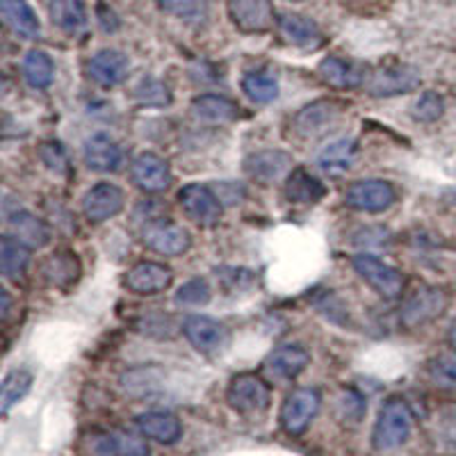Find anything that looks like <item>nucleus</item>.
<instances>
[{
    "label": "nucleus",
    "instance_id": "obj_13",
    "mask_svg": "<svg viewBox=\"0 0 456 456\" xmlns=\"http://www.w3.org/2000/svg\"><path fill=\"white\" fill-rule=\"evenodd\" d=\"M418 85H420V73L406 64L381 67L365 78V87L372 96H399V94L413 92Z\"/></svg>",
    "mask_w": 456,
    "mask_h": 456
},
{
    "label": "nucleus",
    "instance_id": "obj_35",
    "mask_svg": "<svg viewBox=\"0 0 456 456\" xmlns=\"http://www.w3.org/2000/svg\"><path fill=\"white\" fill-rule=\"evenodd\" d=\"M242 92L254 103H272L279 96V83L272 73L251 71L242 78Z\"/></svg>",
    "mask_w": 456,
    "mask_h": 456
},
{
    "label": "nucleus",
    "instance_id": "obj_23",
    "mask_svg": "<svg viewBox=\"0 0 456 456\" xmlns=\"http://www.w3.org/2000/svg\"><path fill=\"white\" fill-rule=\"evenodd\" d=\"M0 14L7 28L23 39H37L42 35V23L28 5V0H0Z\"/></svg>",
    "mask_w": 456,
    "mask_h": 456
},
{
    "label": "nucleus",
    "instance_id": "obj_14",
    "mask_svg": "<svg viewBox=\"0 0 456 456\" xmlns=\"http://www.w3.org/2000/svg\"><path fill=\"white\" fill-rule=\"evenodd\" d=\"M124 190L114 183H96L83 197V213L92 224H103L124 210Z\"/></svg>",
    "mask_w": 456,
    "mask_h": 456
},
{
    "label": "nucleus",
    "instance_id": "obj_41",
    "mask_svg": "<svg viewBox=\"0 0 456 456\" xmlns=\"http://www.w3.org/2000/svg\"><path fill=\"white\" fill-rule=\"evenodd\" d=\"M197 3L199 0H158V7L171 16H190L197 10Z\"/></svg>",
    "mask_w": 456,
    "mask_h": 456
},
{
    "label": "nucleus",
    "instance_id": "obj_32",
    "mask_svg": "<svg viewBox=\"0 0 456 456\" xmlns=\"http://www.w3.org/2000/svg\"><path fill=\"white\" fill-rule=\"evenodd\" d=\"M32 388V374L28 370H12L3 379V388H0V413L7 415L14 409Z\"/></svg>",
    "mask_w": 456,
    "mask_h": 456
},
{
    "label": "nucleus",
    "instance_id": "obj_44",
    "mask_svg": "<svg viewBox=\"0 0 456 456\" xmlns=\"http://www.w3.org/2000/svg\"><path fill=\"white\" fill-rule=\"evenodd\" d=\"M288 3H304V0H288Z\"/></svg>",
    "mask_w": 456,
    "mask_h": 456
},
{
    "label": "nucleus",
    "instance_id": "obj_16",
    "mask_svg": "<svg viewBox=\"0 0 456 456\" xmlns=\"http://www.w3.org/2000/svg\"><path fill=\"white\" fill-rule=\"evenodd\" d=\"M92 456H149V445L142 436L130 431H99L89 438Z\"/></svg>",
    "mask_w": 456,
    "mask_h": 456
},
{
    "label": "nucleus",
    "instance_id": "obj_18",
    "mask_svg": "<svg viewBox=\"0 0 456 456\" xmlns=\"http://www.w3.org/2000/svg\"><path fill=\"white\" fill-rule=\"evenodd\" d=\"M311 363V354L301 345H281L265 358V374L274 381H292Z\"/></svg>",
    "mask_w": 456,
    "mask_h": 456
},
{
    "label": "nucleus",
    "instance_id": "obj_17",
    "mask_svg": "<svg viewBox=\"0 0 456 456\" xmlns=\"http://www.w3.org/2000/svg\"><path fill=\"white\" fill-rule=\"evenodd\" d=\"M174 281L169 267L160 263H153V260H142V263L133 265L124 276V283L130 292L142 297L160 295Z\"/></svg>",
    "mask_w": 456,
    "mask_h": 456
},
{
    "label": "nucleus",
    "instance_id": "obj_27",
    "mask_svg": "<svg viewBox=\"0 0 456 456\" xmlns=\"http://www.w3.org/2000/svg\"><path fill=\"white\" fill-rule=\"evenodd\" d=\"M30 265V247L14 235L0 238V272L5 279H21Z\"/></svg>",
    "mask_w": 456,
    "mask_h": 456
},
{
    "label": "nucleus",
    "instance_id": "obj_20",
    "mask_svg": "<svg viewBox=\"0 0 456 456\" xmlns=\"http://www.w3.org/2000/svg\"><path fill=\"white\" fill-rule=\"evenodd\" d=\"M83 160L92 171L110 174L117 171L124 162V151L108 133H94L83 144Z\"/></svg>",
    "mask_w": 456,
    "mask_h": 456
},
{
    "label": "nucleus",
    "instance_id": "obj_6",
    "mask_svg": "<svg viewBox=\"0 0 456 456\" xmlns=\"http://www.w3.org/2000/svg\"><path fill=\"white\" fill-rule=\"evenodd\" d=\"M320 393L315 388H297L285 397L281 406L279 422L281 429L288 436H301L315 420L317 411H320Z\"/></svg>",
    "mask_w": 456,
    "mask_h": 456
},
{
    "label": "nucleus",
    "instance_id": "obj_36",
    "mask_svg": "<svg viewBox=\"0 0 456 456\" xmlns=\"http://www.w3.org/2000/svg\"><path fill=\"white\" fill-rule=\"evenodd\" d=\"M210 299H213V290H210L206 279H190L174 295V301H176L178 306L185 308L206 306V304H210Z\"/></svg>",
    "mask_w": 456,
    "mask_h": 456
},
{
    "label": "nucleus",
    "instance_id": "obj_1",
    "mask_svg": "<svg viewBox=\"0 0 456 456\" xmlns=\"http://www.w3.org/2000/svg\"><path fill=\"white\" fill-rule=\"evenodd\" d=\"M413 413L402 397L386 399L372 429V445L377 452H395L411 438Z\"/></svg>",
    "mask_w": 456,
    "mask_h": 456
},
{
    "label": "nucleus",
    "instance_id": "obj_15",
    "mask_svg": "<svg viewBox=\"0 0 456 456\" xmlns=\"http://www.w3.org/2000/svg\"><path fill=\"white\" fill-rule=\"evenodd\" d=\"M130 176H133V183L140 187L142 192L151 194L165 192V190H169L171 181H174L165 158H160L158 153H151V151H144V153H140L133 160V165H130Z\"/></svg>",
    "mask_w": 456,
    "mask_h": 456
},
{
    "label": "nucleus",
    "instance_id": "obj_33",
    "mask_svg": "<svg viewBox=\"0 0 456 456\" xmlns=\"http://www.w3.org/2000/svg\"><path fill=\"white\" fill-rule=\"evenodd\" d=\"M80 263L78 258L69 251H60L53 254L51 258L44 263V276H46L48 285H69L78 279Z\"/></svg>",
    "mask_w": 456,
    "mask_h": 456
},
{
    "label": "nucleus",
    "instance_id": "obj_31",
    "mask_svg": "<svg viewBox=\"0 0 456 456\" xmlns=\"http://www.w3.org/2000/svg\"><path fill=\"white\" fill-rule=\"evenodd\" d=\"M23 78L32 89H46L51 87L55 78V64L51 55L44 51H30L23 60Z\"/></svg>",
    "mask_w": 456,
    "mask_h": 456
},
{
    "label": "nucleus",
    "instance_id": "obj_21",
    "mask_svg": "<svg viewBox=\"0 0 456 456\" xmlns=\"http://www.w3.org/2000/svg\"><path fill=\"white\" fill-rule=\"evenodd\" d=\"M135 425L144 438H151L160 445H174L183 436L181 420L169 411H149V413L137 415Z\"/></svg>",
    "mask_w": 456,
    "mask_h": 456
},
{
    "label": "nucleus",
    "instance_id": "obj_26",
    "mask_svg": "<svg viewBox=\"0 0 456 456\" xmlns=\"http://www.w3.org/2000/svg\"><path fill=\"white\" fill-rule=\"evenodd\" d=\"M358 156V142L354 137H342V140L331 142L320 151L317 165L327 174H345L352 169Z\"/></svg>",
    "mask_w": 456,
    "mask_h": 456
},
{
    "label": "nucleus",
    "instance_id": "obj_28",
    "mask_svg": "<svg viewBox=\"0 0 456 456\" xmlns=\"http://www.w3.org/2000/svg\"><path fill=\"white\" fill-rule=\"evenodd\" d=\"M51 21L67 35H80L87 28V7L83 0H51Z\"/></svg>",
    "mask_w": 456,
    "mask_h": 456
},
{
    "label": "nucleus",
    "instance_id": "obj_39",
    "mask_svg": "<svg viewBox=\"0 0 456 456\" xmlns=\"http://www.w3.org/2000/svg\"><path fill=\"white\" fill-rule=\"evenodd\" d=\"M338 413L345 418V420L358 422L365 413V399L356 393V390H345L338 399Z\"/></svg>",
    "mask_w": 456,
    "mask_h": 456
},
{
    "label": "nucleus",
    "instance_id": "obj_2",
    "mask_svg": "<svg viewBox=\"0 0 456 456\" xmlns=\"http://www.w3.org/2000/svg\"><path fill=\"white\" fill-rule=\"evenodd\" d=\"M226 402L231 409L242 415H260L270 409L272 388L258 374H235L226 388Z\"/></svg>",
    "mask_w": 456,
    "mask_h": 456
},
{
    "label": "nucleus",
    "instance_id": "obj_8",
    "mask_svg": "<svg viewBox=\"0 0 456 456\" xmlns=\"http://www.w3.org/2000/svg\"><path fill=\"white\" fill-rule=\"evenodd\" d=\"M395 201H397V190L393 183L379 178L352 183L345 192V203L361 213H384Z\"/></svg>",
    "mask_w": 456,
    "mask_h": 456
},
{
    "label": "nucleus",
    "instance_id": "obj_29",
    "mask_svg": "<svg viewBox=\"0 0 456 456\" xmlns=\"http://www.w3.org/2000/svg\"><path fill=\"white\" fill-rule=\"evenodd\" d=\"M320 78L336 89H354L365 85L363 71L340 57H327L320 64Z\"/></svg>",
    "mask_w": 456,
    "mask_h": 456
},
{
    "label": "nucleus",
    "instance_id": "obj_30",
    "mask_svg": "<svg viewBox=\"0 0 456 456\" xmlns=\"http://www.w3.org/2000/svg\"><path fill=\"white\" fill-rule=\"evenodd\" d=\"M279 30L288 44L295 46H311L320 42V28L308 16L301 14H283L279 19Z\"/></svg>",
    "mask_w": 456,
    "mask_h": 456
},
{
    "label": "nucleus",
    "instance_id": "obj_10",
    "mask_svg": "<svg viewBox=\"0 0 456 456\" xmlns=\"http://www.w3.org/2000/svg\"><path fill=\"white\" fill-rule=\"evenodd\" d=\"M244 174L260 185H274L292 174V156L283 149H263L244 160Z\"/></svg>",
    "mask_w": 456,
    "mask_h": 456
},
{
    "label": "nucleus",
    "instance_id": "obj_38",
    "mask_svg": "<svg viewBox=\"0 0 456 456\" xmlns=\"http://www.w3.org/2000/svg\"><path fill=\"white\" fill-rule=\"evenodd\" d=\"M445 112V103H443V96H438L436 92H425L420 99L411 105V114H413L415 121H425V124H431V121H438Z\"/></svg>",
    "mask_w": 456,
    "mask_h": 456
},
{
    "label": "nucleus",
    "instance_id": "obj_7",
    "mask_svg": "<svg viewBox=\"0 0 456 456\" xmlns=\"http://www.w3.org/2000/svg\"><path fill=\"white\" fill-rule=\"evenodd\" d=\"M183 336L199 354L215 356L222 354L231 342V331L226 324L208 315H190L183 322Z\"/></svg>",
    "mask_w": 456,
    "mask_h": 456
},
{
    "label": "nucleus",
    "instance_id": "obj_3",
    "mask_svg": "<svg viewBox=\"0 0 456 456\" xmlns=\"http://www.w3.org/2000/svg\"><path fill=\"white\" fill-rule=\"evenodd\" d=\"M142 242L149 247L151 251L165 256V258H178V256L187 254L192 247V235L187 228L174 219L158 217L151 219L142 226Z\"/></svg>",
    "mask_w": 456,
    "mask_h": 456
},
{
    "label": "nucleus",
    "instance_id": "obj_9",
    "mask_svg": "<svg viewBox=\"0 0 456 456\" xmlns=\"http://www.w3.org/2000/svg\"><path fill=\"white\" fill-rule=\"evenodd\" d=\"M226 7L233 26L244 35H260L276 23L272 0H226Z\"/></svg>",
    "mask_w": 456,
    "mask_h": 456
},
{
    "label": "nucleus",
    "instance_id": "obj_11",
    "mask_svg": "<svg viewBox=\"0 0 456 456\" xmlns=\"http://www.w3.org/2000/svg\"><path fill=\"white\" fill-rule=\"evenodd\" d=\"M178 201H181L183 210L194 224L199 226H215L219 224L224 215L222 201H219L217 194L206 185H199V183H190L178 192Z\"/></svg>",
    "mask_w": 456,
    "mask_h": 456
},
{
    "label": "nucleus",
    "instance_id": "obj_40",
    "mask_svg": "<svg viewBox=\"0 0 456 456\" xmlns=\"http://www.w3.org/2000/svg\"><path fill=\"white\" fill-rule=\"evenodd\" d=\"M39 156H42L44 165L48 167L55 174H67L69 169V158L64 153V149L57 142H48V144H42L39 149Z\"/></svg>",
    "mask_w": 456,
    "mask_h": 456
},
{
    "label": "nucleus",
    "instance_id": "obj_37",
    "mask_svg": "<svg viewBox=\"0 0 456 456\" xmlns=\"http://www.w3.org/2000/svg\"><path fill=\"white\" fill-rule=\"evenodd\" d=\"M427 374L438 388L443 390H456V356H434L427 363Z\"/></svg>",
    "mask_w": 456,
    "mask_h": 456
},
{
    "label": "nucleus",
    "instance_id": "obj_24",
    "mask_svg": "<svg viewBox=\"0 0 456 456\" xmlns=\"http://www.w3.org/2000/svg\"><path fill=\"white\" fill-rule=\"evenodd\" d=\"M7 224H10L12 235L26 242L30 249H39V247H46L51 242V226L42 217H37L28 210H16L14 215L7 217Z\"/></svg>",
    "mask_w": 456,
    "mask_h": 456
},
{
    "label": "nucleus",
    "instance_id": "obj_34",
    "mask_svg": "<svg viewBox=\"0 0 456 456\" xmlns=\"http://www.w3.org/2000/svg\"><path fill=\"white\" fill-rule=\"evenodd\" d=\"M133 96L142 108H169L174 103V94H171L169 85L160 78H151V76L137 83Z\"/></svg>",
    "mask_w": 456,
    "mask_h": 456
},
{
    "label": "nucleus",
    "instance_id": "obj_25",
    "mask_svg": "<svg viewBox=\"0 0 456 456\" xmlns=\"http://www.w3.org/2000/svg\"><path fill=\"white\" fill-rule=\"evenodd\" d=\"M327 194V187L317 176L308 174L306 169H292V174L285 178V197L292 203H304V206H311L324 199Z\"/></svg>",
    "mask_w": 456,
    "mask_h": 456
},
{
    "label": "nucleus",
    "instance_id": "obj_22",
    "mask_svg": "<svg viewBox=\"0 0 456 456\" xmlns=\"http://www.w3.org/2000/svg\"><path fill=\"white\" fill-rule=\"evenodd\" d=\"M192 117L201 124H231L240 117V108L222 94H201L192 101Z\"/></svg>",
    "mask_w": 456,
    "mask_h": 456
},
{
    "label": "nucleus",
    "instance_id": "obj_43",
    "mask_svg": "<svg viewBox=\"0 0 456 456\" xmlns=\"http://www.w3.org/2000/svg\"><path fill=\"white\" fill-rule=\"evenodd\" d=\"M447 340H450V347L456 352V322L450 327V331H447Z\"/></svg>",
    "mask_w": 456,
    "mask_h": 456
},
{
    "label": "nucleus",
    "instance_id": "obj_19",
    "mask_svg": "<svg viewBox=\"0 0 456 456\" xmlns=\"http://www.w3.org/2000/svg\"><path fill=\"white\" fill-rule=\"evenodd\" d=\"M128 57L121 51H114V48L99 51L87 62L89 78L96 85H101V87H117V85H121L128 78Z\"/></svg>",
    "mask_w": 456,
    "mask_h": 456
},
{
    "label": "nucleus",
    "instance_id": "obj_42",
    "mask_svg": "<svg viewBox=\"0 0 456 456\" xmlns=\"http://www.w3.org/2000/svg\"><path fill=\"white\" fill-rule=\"evenodd\" d=\"M7 313H10V292L3 290V320H7Z\"/></svg>",
    "mask_w": 456,
    "mask_h": 456
},
{
    "label": "nucleus",
    "instance_id": "obj_5",
    "mask_svg": "<svg viewBox=\"0 0 456 456\" xmlns=\"http://www.w3.org/2000/svg\"><path fill=\"white\" fill-rule=\"evenodd\" d=\"M352 265L354 270H356V274L361 276L377 295L384 297V299H395V297H399L402 290H404V274L399 270H395L393 265L377 258V256L358 254L354 256Z\"/></svg>",
    "mask_w": 456,
    "mask_h": 456
},
{
    "label": "nucleus",
    "instance_id": "obj_12",
    "mask_svg": "<svg viewBox=\"0 0 456 456\" xmlns=\"http://www.w3.org/2000/svg\"><path fill=\"white\" fill-rule=\"evenodd\" d=\"M447 308V295L441 288H420L415 290L399 311V320L404 327H420L427 322L441 317Z\"/></svg>",
    "mask_w": 456,
    "mask_h": 456
},
{
    "label": "nucleus",
    "instance_id": "obj_4",
    "mask_svg": "<svg viewBox=\"0 0 456 456\" xmlns=\"http://www.w3.org/2000/svg\"><path fill=\"white\" fill-rule=\"evenodd\" d=\"M342 105L338 101H315L308 103L292 117V133L299 140H317L327 135L340 124Z\"/></svg>",
    "mask_w": 456,
    "mask_h": 456
}]
</instances>
